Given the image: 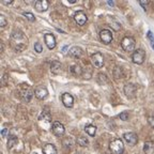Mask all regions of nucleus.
<instances>
[{
	"mask_svg": "<svg viewBox=\"0 0 154 154\" xmlns=\"http://www.w3.org/2000/svg\"><path fill=\"white\" fill-rule=\"evenodd\" d=\"M11 42H12L13 48L16 52H23L28 43V40L26 39L25 34L19 30H15L14 32L11 34Z\"/></svg>",
	"mask_w": 154,
	"mask_h": 154,
	"instance_id": "nucleus-1",
	"label": "nucleus"
},
{
	"mask_svg": "<svg viewBox=\"0 0 154 154\" xmlns=\"http://www.w3.org/2000/svg\"><path fill=\"white\" fill-rule=\"evenodd\" d=\"M109 149L114 154H122L124 151V145L120 138H116L109 143Z\"/></svg>",
	"mask_w": 154,
	"mask_h": 154,
	"instance_id": "nucleus-2",
	"label": "nucleus"
},
{
	"mask_svg": "<svg viewBox=\"0 0 154 154\" xmlns=\"http://www.w3.org/2000/svg\"><path fill=\"white\" fill-rule=\"evenodd\" d=\"M135 45H136V42H135L134 37H124L121 40V47L125 52H133L135 48Z\"/></svg>",
	"mask_w": 154,
	"mask_h": 154,
	"instance_id": "nucleus-3",
	"label": "nucleus"
},
{
	"mask_svg": "<svg viewBox=\"0 0 154 154\" xmlns=\"http://www.w3.org/2000/svg\"><path fill=\"white\" fill-rule=\"evenodd\" d=\"M145 59H146V52L141 48L136 49L132 55V60L136 64H142Z\"/></svg>",
	"mask_w": 154,
	"mask_h": 154,
	"instance_id": "nucleus-4",
	"label": "nucleus"
},
{
	"mask_svg": "<svg viewBox=\"0 0 154 154\" xmlns=\"http://www.w3.org/2000/svg\"><path fill=\"white\" fill-rule=\"evenodd\" d=\"M52 131H53V134L57 137H62L65 133V129L64 125L60 123L59 121H55L53 123V127H52Z\"/></svg>",
	"mask_w": 154,
	"mask_h": 154,
	"instance_id": "nucleus-5",
	"label": "nucleus"
},
{
	"mask_svg": "<svg viewBox=\"0 0 154 154\" xmlns=\"http://www.w3.org/2000/svg\"><path fill=\"white\" fill-rule=\"evenodd\" d=\"M100 39L104 44H110L112 42V33L108 29H103L100 32Z\"/></svg>",
	"mask_w": 154,
	"mask_h": 154,
	"instance_id": "nucleus-6",
	"label": "nucleus"
},
{
	"mask_svg": "<svg viewBox=\"0 0 154 154\" xmlns=\"http://www.w3.org/2000/svg\"><path fill=\"white\" fill-rule=\"evenodd\" d=\"M91 62L95 68H102L104 65V56L101 53H95L91 56Z\"/></svg>",
	"mask_w": 154,
	"mask_h": 154,
	"instance_id": "nucleus-7",
	"label": "nucleus"
},
{
	"mask_svg": "<svg viewBox=\"0 0 154 154\" xmlns=\"http://www.w3.org/2000/svg\"><path fill=\"white\" fill-rule=\"evenodd\" d=\"M34 95H35L37 100H44L48 95V90L46 89L45 87L40 86V87H37V89L34 90Z\"/></svg>",
	"mask_w": 154,
	"mask_h": 154,
	"instance_id": "nucleus-8",
	"label": "nucleus"
},
{
	"mask_svg": "<svg viewBox=\"0 0 154 154\" xmlns=\"http://www.w3.org/2000/svg\"><path fill=\"white\" fill-rule=\"evenodd\" d=\"M123 138L129 145H132V146H135L138 142V136L133 132H130V133H125L123 135Z\"/></svg>",
	"mask_w": 154,
	"mask_h": 154,
	"instance_id": "nucleus-9",
	"label": "nucleus"
},
{
	"mask_svg": "<svg viewBox=\"0 0 154 154\" xmlns=\"http://www.w3.org/2000/svg\"><path fill=\"white\" fill-rule=\"evenodd\" d=\"M62 103L66 108H72L74 104V97L73 95H71L70 93L65 92L62 94Z\"/></svg>",
	"mask_w": 154,
	"mask_h": 154,
	"instance_id": "nucleus-10",
	"label": "nucleus"
},
{
	"mask_svg": "<svg viewBox=\"0 0 154 154\" xmlns=\"http://www.w3.org/2000/svg\"><path fill=\"white\" fill-rule=\"evenodd\" d=\"M74 19H75V21H76L77 25H79V26H84V25L86 24L87 19H88V17H87V15H86L82 11H78V12L75 13V15H74Z\"/></svg>",
	"mask_w": 154,
	"mask_h": 154,
	"instance_id": "nucleus-11",
	"label": "nucleus"
},
{
	"mask_svg": "<svg viewBox=\"0 0 154 154\" xmlns=\"http://www.w3.org/2000/svg\"><path fill=\"white\" fill-rule=\"evenodd\" d=\"M48 5H49V3L47 0H39V1H37V2L34 3V9H35V11L42 13V12L47 11Z\"/></svg>",
	"mask_w": 154,
	"mask_h": 154,
	"instance_id": "nucleus-12",
	"label": "nucleus"
},
{
	"mask_svg": "<svg viewBox=\"0 0 154 154\" xmlns=\"http://www.w3.org/2000/svg\"><path fill=\"white\" fill-rule=\"evenodd\" d=\"M45 44L47 45V47L49 49H54L56 47V39L54 37V34L52 33H46L44 35Z\"/></svg>",
	"mask_w": 154,
	"mask_h": 154,
	"instance_id": "nucleus-13",
	"label": "nucleus"
},
{
	"mask_svg": "<svg viewBox=\"0 0 154 154\" xmlns=\"http://www.w3.org/2000/svg\"><path fill=\"white\" fill-rule=\"evenodd\" d=\"M32 95H33V92L31 91V89L29 88L28 86H27V88H24V89L20 91V96L23 98V101L27 102V103L31 101Z\"/></svg>",
	"mask_w": 154,
	"mask_h": 154,
	"instance_id": "nucleus-14",
	"label": "nucleus"
},
{
	"mask_svg": "<svg viewBox=\"0 0 154 154\" xmlns=\"http://www.w3.org/2000/svg\"><path fill=\"white\" fill-rule=\"evenodd\" d=\"M50 71H52V73L55 74V75H59V74L62 73V64L57 60L53 61V62H52V65H50Z\"/></svg>",
	"mask_w": 154,
	"mask_h": 154,
	"instance_id": "nucleus-15",
	"label": "nucleus"
},
{
	"mask_svg": "<svg viewBox=\"0 0 154 154\" xmlns=\"http://www.w3.org/2000/svg\"><path fill=\"white\" fill-rule=\"evenodd\" d=\"M124 93L127 97H134L136 93V87L133 84H126L124 86Z\"/></svg>",
	"mask_w": 154,
	"mask_h": 154,
	"instance_id": "nucleus-16",
	"label": "nucleus"
},
{
	"mask_svg": "<svg viewBox=\"0 0 154 154\" xmlns=\"http://www.w3.org/2000/svg\"><path fill=\"white\" fill-rule=\"evenodd\" d=\"M69 54L70 56L73 58H80L82 56V49L78 46H74L69 50Z\"/></svg>",
	"mask_w": 154,
	"mask_h": 154,
	"instance_id": "nucleus-17",
	"label": "nucleus"
},
{
	"mask_svg": "<svg viewBox=\"0 0 154 154\" xmlns=\"http://www.w3.org/2000/svg\"><path fill=\"white\" fill-rule=\"evenodd\" d=\"M43 153L44 154H57V148L53 143H46L43 147Z\"/></svg>",
	"mask_w": 154,
	"mask_h": 154,
	"instance_id": "nucleus-18",
	"label": "nucleus"
},
{
	"mask_svg": "<svg viewBox=\"0 0 154 154\" xmlns=\"http://www.w3.org/2000/svg\"><path fill=\"white\" fill-rule=\"evenodd\" d=\"M143 152L145 154H154V142L147 141L143 146Z\"/></svg>",
	"mask_w": 154,
	"mask_h": 154,
	"instance_id": "nucleus-19",
	"label": "nucleus"
},
{
	"mask_svg": "<svg viewBox=\"0 0 154 154\" xmlns=\"http://www.w3.org/2000/svg\"><path fill=\"white\" fill-rule=\"evenodd\" d=\"M39 120L45 122H52V116H50V112L48 111V109H44L41 112Z\"/></svg>",
	"mask_w": 154,
	"mask_h": 154,
	"instance_id": "nucleus-20",
	"label": "nucleus"
},
{
	"mask_svg": "<svg viewBox=\"0 0 154 154\" xmlns=\"http://www.w3.org/2000/svg\"><path fill=\"white\" fill-rule=\"evenodd\" d=\"M85 131L89 136L93 137V136H95V134H96V126L92 125V124H88V125H86Z\"/></svg>",
	"mask_w": 154,
	"mask_h": 154,
	"instance_id": "nucleus-21",
	"label": "nucleus"
},
{
	"mask_svg": "<svg viewBox=\"0 0 154 154\" xmlns=\"http://www.w3.org/2000/svg\"><path fill=\"white\" fill-rule=\"evenodd\" d=\"M70 71L74 75H80V74H82V70H81V66L79 64H73L70 68Z\"/></svg>",
	"mask_w": 154,
	"mask_h": 154,
	"instance_id": "nucleus-22",
	"label": "nucleus"
},
{
	"mask_svg": "<svg viewBox=\"0 0 154 154\" xmlns=\"http://www.w3.org/2000/svg\"><path fill=\"white\" fill-rule=\"evenodd\" d=\"M17 142H18V139H17L16 136H14V135H11V136L9 137V140H8V148H9V149L13 148V147L16 145Z\"/></svg>",
	"mask_w": 154,
	"mask_h": 154,
	"instance_id": "nucleus-23",
	"label": "nucleus"
},
{
	"mask_svg": "<svg viewBox=\"0 0 154 154\" xmlns=\"http://www.w3.org/2000/svg\"><path fill=\"white\" fill-rule=\"evenodd\" d=\"M77 143H78V146L85 148V147H87L89 145V140L86 137H84V136H80V137L77 138Z\"/></svg>",
	"mask_w": 154,
	"mask_h": 154,
	"instance_id": "nucleus-24",
	"label": "nucleus"
},
{
	"mask_svg": "<svg viewBox=\"0 0 154 154\" xmlns=\"http://www.w3.org/2000/svg\"><path fill=\"white\" fill-rule=\"evenodd\" d=\"M23 15H24V16L26 17L28 20H30V21H34V20H35V17H34V15H33L32 13L24 12V13H23Z\"/></svg>",
	"mask_w": 154,
	"mask_h": 154,
	"instance_id": "nucleus-25",
	"label": "nucleus"
},
{
	"mask_svg": "<svg viewBox=\"0 0 154 154\" xmlns=\"http://www.w3.org/2000/svg\"><path fill=\"white\" fill-rule=\"evenodd\" d=\"M8 25V21H7V18L3 16V15H0V27L3 28Z\"/></svg>",
	"mask_w": 154,
	"mask_h": 154,
	"instance_id": "nucleus-26",
	"label": "nucleus"
},
{
	"mask_svg": "<svg viewBox=\"0 0 154 154\" xmlns=\"http://www.w3.org/2000/svg\"><path fill=\"white\" fill-rule=\"evenodd\" d=\"M119 118H120L121 120H123V121H127V120H129V114H127L126 111H124V112H122V114H119Z\"/></svg>",
	"mask_w": 154,
	"mask_h": 154,
	"instance_id": "nucleus-27",
	"label": "nucleus"
},
{
	"mask_svg": "<svg viewBox=\"0 0 154 154\" xmlns=\"http://www.w3.org/2000/svg\"><path fill=\"white\" fill-rule=\"evenodd\" d=\"M34 49H35V52H37V53H42L43 47H42V45H41L39 42H37V43L34 44Z\"/></svg>",
	"mask_w": 154,
	"mask_h": 154,
	"instance_id": "nucleus-28",
	"label": "nucleus"
},
{
	"mask_svg": "<svg viewBox=\"0 0 154 154\" xmlns=\"http://www.w3.org/2000/svg\"><path fill=\"white\" fill-rule=\"evenodd\" d=\"M139 3H140V5H141L145 10H147V4H148V1H146V0H140V1H139Z\"/></svg>",
	"mask_w": 154,
	"mask_h": 154,
	"instance_id": "nucleus-29",
	"label": "nucleus"
},
{
	"mask_svg": "<svg viewBox=\"0 0 154 154\" xmlns=\"http://www.w3.org/2000/svg\"><path fill=\"white\" fill-rule=\"evenodd\" d=\"M148 121H149V123H150V125L152 126V127H154V114L153 116H151V117H149Z\"/></svg>",
	"mask_w": 154,
	"mask_h": 154,
	"instance_id": "nucleus-30",
	"label": "nucleus"
},
{
	"mask_svg": "<svg viewBox=\"0 0 154 154\" xmlns=\"http://www.w3.org/2000/svg\"><path fill=\"white\" fill-rule=\"evenodd\" d=\"M148 37L150 39L152 43H154V37H153V34H152V32H151V31H149V32H148Z\"/></svg>",
	"mask_w": 154,
	"mask_h": 154,
	"instance_id": "nucleus-31",
	"label": "nucleus"
},
{
	"mask_svg": "<svg viewBox=\"0 0 154 154\" xmlns=\"http://www.w3.org/2000/svg\"><path fill=\"white\" fill-rule=\"evenodd\" d=\"M12 2H13L12 0H3V1H2V3L5 4V5H9V4L12 3Z\"/></svg>",
	"mask_w": 154,
	"mask_h": 154,
	"instance_id": "nucleus-32",
	"label": "nucleus"
},
{
	"mask_svg": "<svg viewBox=\"0 0 154 154\" xmlns=\"http://www.w3.org/2000/svg\"><path fill=\"white\" fill-rule=\"evenodd\" d=\"M7 133H8V130H7V129H4V130H2V132H1V136H2V137H5V135H7Z\"/></svg>",
	"mask_w": 154,
	"mask_h": 154,
	"instance_id": "nucleus-33",
	"label": "nucleus"
},
{
	"mask_svg": "<svg viewBox=\"0 0 154 154\" xmlns=\"http://www.w3.org/2000/svg\"><path fill=\"white\" fill-rule=\"evenodd\" d=\"M107 3L109 4V5H111V7H114V3L111 1V0H108V1H107Z\"/></svg>",
	"mask_w": 154,
	"mask_h": 154,
	"instance_id": "nucleus-34",
	"label": "nucleus"
},
{
	"mask_svg": "<svg viewBox=\"0 0 154 154\" xmlns=\"http://www.w3.org/2000/svg\"><path fill=\"white\" fill-rule=\"evenodd\" d=\"M76 0H69V3H75Z\"/></svg>",
	"mask_w": 154,
	"mask_h": 154,
	"instance_id": "nucleus-35",
	"label": "nucleus"
},
{
	"mask_svg": "<svg viewBox=\"0 0 154 154\" xmlns=\"http://www.w3.org/2000/svg\"><path fill=\"white\" fill-rule=\"evenodd\" d=\"M68 47H69V46H64V47H63V52H65V50L68 49Z\"/></svg>",
	"mask_w": 154,
	"mask_h": 154,
	"instance_id": "nucleus-36",
	"label": "nucleus"
},
{
	"mask_svg": "<svg viewBox=\"0 0 154 154\" xmlns=\"http://www.w3.org/2000/svg\"><path fill=\"white\" fill-rule=\"evenodd\" d=\"M152 48L154 49V43H152Z\"/></svg>",
	"mask_w": 154,
	"mask_h": 154,
	"instance_id": "nucleus-37",
	"label": "nucleus"
},
{
	"mask_svg": "<svg viewBox=\"0 0 154 154\" xmlns=\"http://www.w3.org/2000/svg\"><path fill=\"white\" fill-rule=\"evenodd\" d=\"M32 154H37V153H32Z\"/></svg>",
	"mask_w": 154,
	"mask_h": 154,
	"instance_id": "nucleus-38",
	"label": "nucleus"
}]
</instances>
